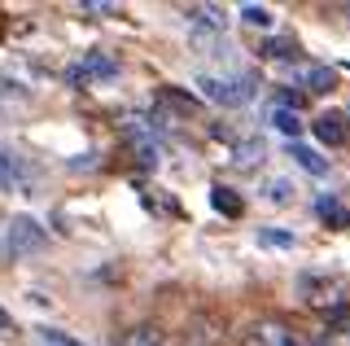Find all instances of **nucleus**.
I'll use <instances>...</instances> for the list:
<instances>
[{
    "label": "nucleus",
    "mask_w": 350,
    "mask_h": 346,
    "mask_svg": "<svg viewBox=\"0 0 350 346\" xmlns=\"http://www.w3.org/2000/svg\"><path fill=\"white\" fill-rule=\"evenodd\" d=\"M40 185V171L22 149L0 145V193H14V198H31Z\"/></svg>",
    "instance_id": "nucleus-1"
},
{
    "label": "nucleus",
    "mask_w": 350,
    "mask_h": 346,
    "mask_svg": "<svg viewBox=\"0 0 350 346\" xmlns=\"http://www.w3.org/2000/svg\"><path fill=\"white\" fill-rule=\"evenodd\" d=\"M193 83L202 88L206 101L224 105V110H237V105H245L254 96V79L250 75H197Z\"/></svg>",
    "instance_id": "nucleus-2"
},
{
    "label": "nucleus",
    "mask_w": 350,
    "mask_h": 346,
    "mask_svg": "<svg viewBox=\"0 0 350 346\" xmlns=\"http://www.w3.org/2000/svg\"><path fill=\"white\" fill-rule=\"evenodd\" d=\"M44 241H49V228H44L40 219H31V215H14V219L5 224V237H0V245H5L9 258H27V254H40Z\"/></svg>",
    "instance_id": "nucleus-3"
},
{
    "label": "nucleus",
    "mask_w": 350,
    "mask_h": 346,
    "mask_svg": "<svg viewBox=\"0 0 350 346\" xmlns=\"http://www.w3.org/2000/svg\"><path fill=\"white\" fill-rule=\"evenodd\" d=\"M298 294L306 307H337L342 302V280L328 272H298Z\"/></svg>",
    "instance_id": "nucleus-4"
},
{
    "label": "nucleus",
    "mask_w": 350,
    "mask_h": 346,
    "mask_svg": "<svg viewBox=\"0 0 350 346\" xmlns=\"http://www.w3.org/2000/svg\"><path fill=\"white\" fill-rule=\"evenodd\" d=\"M219 333H224L219 316H206V311H197V316L184 320V329L171 338V346H215Z\"/></svg>",
    "instance_id": "nucleus-5"
},
{
    "label": "nucleus",
    "mask_w": 350,
    "mask_h": 346,
    "mask_svg": "<svg viewBox=\"0 0 350 346\" xmlns=\"http://www.w3.org/2000/svg\"><path fill=\"white\" fill-rule=\"evenodd\" d=\"M118 66L105 57V53H83V62H75L70 70H66V83L70 88H83V83H96V79H114Z\"/></svg>",
    "instance_id": "nucleus-6"
},
{
    "label": "nucleus",
    "mask_w": 350,
    "mask_h": 346,
    "mask_svg": "<svg viewBox=\"0 0 350 346\" xmlns=\"http://www.w3.org/2000/svg\"><path fill=\"white\" fill-rule=\"evenodd\" d=\"M298 338L289 333V324L284 320H254L245 329V338H241V346H293Z\"/></svg>",
    "instance_id": "nucleus-7"
},
{
    "label": "nucleus",
    "mask_w": 350,
    "mask_h": 346,
    "mask_svg": "<svg viewBox=\"0 0 350 346\" xmlns=\"http://www.w3.org/2000/svg\"><path fill=\"white\" fill-rule=\"evenodd\" d=\"M184 23L193 31H202V36H224L228 31V14L219 5H189L184 9Z\"/></svg>",
    "instance_id": "nucleus-8"
},
{
    "label": "nucleus",
    "mask_w": 350,
    "mask_h": 346,
    "mask_svg": "<svg viewBox=\"0 0 350 346\" xmlns=\"http://www.w3.org/2000/svg\"><path fill=\"white\" fill-rule=\"evenodd\" d=\"M118 346H167V333L158 320H136L131 329L118 333Z\"/></svg>",
    "instance_id": "nucleus-9"
},
{
    "label": "nucleus",
    "mask_w": 350,
    "mask_h": 346,
    "mask_svg": "<svg viewBox=\"0 0 350 346\" xmlns=\"http://www.w3.org/2000/svg\"><path fill=\"white\" fill-rule=\"evenodd\" d=\"M289 158L298 162V167L306 171V176H328V158H320V149H311V145H302V140H289Z\"/></svg>",
    "instance_id": "nucleus-10"
},
{
    "label": "nucleus",
    "mask_w": 350,
    "mask_h": 346,
    "mask_svg": "<svg viewBox=\"0 0 350 346\" xmlns=\"http://www.w3.org/2000/svg\"><path fill=\"white\" fill-rule=\"evenodd\" d=\"M311 132H315L320 145H342V140H346V123H342V114H320L311 123Z\"/></svg>",
    "instance_id": "nucleus-11"
},
{
    "label": "nucleus",
    "mask_w": 350,
    "mask_h": 346,
    "mask_svg": "<svg viewBox=\"0 0 350 346\" xmlns=\"http://www.w3.org/2000/svg\"><path fill=\"white\" fill-rule=\"evenodd\" d=\"M211 207H215L219 215H228V219H241V211H245V202H241L232 189L215 185V189H211Z\"/></svg>",
    "instance_id": "nucleus-12"
},
{
    "label": "nucleus",
    "mask_w": 350,
    "mask_h": 346,
    "mask_svg": "<svg viewBox=\"0 0 350 346\" xmlns=\"http://www.w3.org/2000/svg\"><path fill=\"white\" fill-rule=\"evenodd\" d=\"M271 127H276V132H284L289 140H298L302 118H298V110H289V105H276V110H271Z\"/></svg>",
    "instance_id": "nucleus-13"
},
{
    "label": "nucleus",
    "mask_w": 350,
    "mask_h": 346,
    "mask_svg": "<svg viewBox=\"0 0 350 346\" xmlns=\"http://www.w3.org/2000/svg\"><path fill=\"white\" fill-rule=\"evenodd\" d=\"M241 23L258 27V31H271V27H276V14H271L267 5H241Z\"/></svg>",
    "instance_id": "nucleus-14"
},
{
    "label": "nucleus",
    "mask_w": 350,
    "mask_h": 346,
    "mask_svg": "<svg viewBox=\"0 0 350 346\" xmlns=\"http://www.w3.org/2000/svg\"><path fill=\"white\" fill-rule=\"evenodd\" d=\"M27 101V88H22L18 79H9V75H0V110H9V105H22Z\"/></svg>",
    "instance_id": "nucleus-15"
},
{
    "label": "nucleus",
    "mask_w": 350,
    "mask_h": 346,
    "mask_svg": "<svg viewBox=\"0 0 350 346\" xmlns=\"http://www.w3.org/2000/svg\"><path fill=\"white\" fill-rule=\"evenodd\" d=\"M262 158H267L262 140H254V136H250V140H241V145H237V162H241V167H258Z\"/></svg>",
    "instance_id": "nucleus-16"
},
{
    "label": "nucleus",
    "mask_w": 350,
    "mask_h": 346,
    "mask_svg": "<svg viewBox=\"0 0 350 346\" xmlns=\"http://www.w3.org/2000/svg\"><path fill=\"white\" fill-rule=\"evenodd\" d=\"M258 241L271 245V250H293V245H298V237L284 232V228H258Z\"/></svg>",
    "instance_id": "nucleus-17"
},
{
    "label": "nucleus",
    "mask_w": 350,
    "mask_h": 346,
    "mask_svg": "<svg viewBox=\"0 0 350 346\" xmlns=\"http://www.w3.org/2000/svg\"><path fill=\"white\" fill-rule=\"evenodd\" d=\"M302 83L311 92H328V88H333V70H328V66H311V70H302Z\"/></svg>",
    "instance_id": "nucleus-18"
},
{
    "label": "nucleus",
    "mask_w": 350,
    "mask_h": 346,
    "mask_svg": "<svg viewBox=\"0 0 350 346\" xmlns=\"http://www.w3.org/2000/svg\"><path fill=\"white\" fill-rule=\"evenodd\" d=\"M36 333H40V342H44V346H83L79 338H70L66 329H49V324H40Z\"/></svg>",
    "instance_id": "nucleus-19"
},
{
    "label": "nucleus",
    "mask_w": 350,
    "mask_h": 346,
    "mask_svg": "<svg viewBox=\"0 0 350 346\" xmlns=\"http://www.w3.org/2000/svg\"><path fill=\"white\" fill-rule=\"evenodd\" d=\"M315 211H320L324 219H333V224H350V211H342L333 198H320V202H315Z\"/></svg>",
    "instance_id": "nucleus-20"
},
{
    "label": "nucleus",
    "mask_w": 350,
    "mask_h": 346,
    "mask_svg": "<svg viewBox=\"0 0 350 346\" xmlns=\"http://www.w3.org/2000/svg\"><path fill=\"white\" fill-rule=\"evenodd\" d=\"M289 198H293V185H289V180H267V202H276V207H284Z\"/></svg>",
    "instance_id": "nucleus-21"
},
{
    "label": "nucleus",
    "mask_w": 350,
    "mask_h": 346,
    "mask_svg": "<svg viewBox=\"0 0 350 346\" xmlns=\"http://www.w3.org/2000/svg\"><path fill=\"white\" fill-rule=\"evenodd\" d=\"M289 53H293V44H267L262 57H289Z\"/></svg>",
    "instance_id": "nucleus-22"
},
{
    "label": "nucleus",
    "mask_w": 350,
    "mask_h": 346,
    "mask_svg": "<svg viewBox=\"0 0 350 346\" xmlns=\"http://www.w3.org/2000/svg\"><path fill=\"white\" fill-rule=\"evenodd\" d=\"M0 329H9V316H5V311H0Z\"/></svg>",
    "instance_id": "nucleus-23"
},
{
    "label": "nucleus",
    "mask_w": 350,
    "mask_h": 346,
    "mask_svg": "<svg viewBox=\"0 0 350 346\" xmlns=\"http://www.w3.org/2000/svg\"><path fill=\"white\" fill-rule=\"evenodd\" d=\"M293 346H311V342H302V338H298V342H293Z\"/></svg>",
    "instance_id": "nucleus-24"
},
{
    "label": "nucleus",
    "mask_w": 350,
    "mask_h": 346,
    "mask_svg": "<svg viewBox=\"0 0 350 346\" xmlns=\"http://www.w3.org/2000/svg\"><path fill=\"white\" fill-rule=\"evenodd\" d=\"M342 70H350V62H342Z\"/></svg>",
    "instance_id": "nucleus-25"
}]
</instances>
